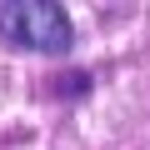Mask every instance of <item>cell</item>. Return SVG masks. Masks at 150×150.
<instances>
[{
  "mask_svg": "<svg viewBox=\"0 0 150 150\" xmlns=\"http://www.w3.org/2000/svg\"><path fill=\"white\" fill-rule=\"evenodd\" d=\"M0 40L30 55H65L75 45V30L55 0H0Z\"/></svg>",
  "mask_w": 150,
  "mask_h": 150,
  "instance_id": "1",
  "label": "cell"
}]
</instances>
